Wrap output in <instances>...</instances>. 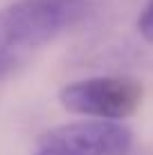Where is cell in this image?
Segmentation results:
<instances>
[{
	"instance_id": "cell-1",
	"label": "cell",
	"mask_w": 153,
	"mask_h": 155,
	"mask_svg": "<svg viewBox=\"0 0 153 155\" xmlns=\"http://www.w3.org/2000/svg\"><path fill=\"white\" fill-rule=\"evenodd\" d=\"M79 9V0H16L0 9V77L54 41Z\"/></svg>"
},
{
	"instance_id": "cell-2",
	"label": "cell",
	"mask_w": 153,
	"mask_h": 155,
	"mask_svg": "<svg viewBox=\"0 0 153 155\" xmlns=\"http://www.w3.org/2000/svg\"><path fill=\"white\" fill-rule=\"evenodd\" d=\"M144 88L135 77L99 74L79 79L59 90L63 110L79 115L81 119H104L124 124L142 106Z\"/></svg>"
},
{
	"instance_id": "cell-3",
	"label": "cell",
	"mask_w": 153,
	"mask_h": 155,
	"mask_svg": "<svg viewBox=\"0 0 153 155\" xmlns=\"http://www.w3.org/2000/svg\"><path fill=\"white\" fill-rule=\"evenodd\" d=\"M38 148L52 155H128L133 148V133L117 121L75 119L45 130Z\"/></svg>"
},
{
	"instance_id": "cell-4",
	"label": "cell",
	"mask_w": 153,
	"mask_h": 155,
	"mask_svg": "<svg viewBox=\"0 0 153 155\" xmlns=\"http://www.w3.org/2000/svg\"><path fill=\"white\" fill-rule=\"evenodd\" d=\"M138 31L142 38L153 47V0H149L146 7L142 9V14L138 18Z\"/></svg>"
},
{
	"instance_id": "cell-5",
	"label": "cell",
	"mask_w": 153,
	"mask_h": 155,
	"mask_svg": "<svg viewBox=\"0 0 153 155\" xmlns=\"http://www.w3.org/2000/svg\"><path fill=\"white\" fill-rule=\"evenodd\" d=\"M34 155H52V153H50V151H45V148H38V146H36Z\"/></svg>"
}]
</instances>
